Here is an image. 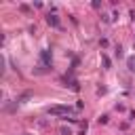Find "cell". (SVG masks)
<instances>
[{
  "label": "cell",
  "instance_id": "8",
  "mask_svg": "<svg viewBox=\"0 0 135 135\" xmlns=\"http://www.w3.org/2000/svg\"><path fill=\"white\" fill-rule=\"evenodd\" d=\"M99 46H101V49H108V46H110L108 38H99Z\"/></svg>",
  "mask_w": 135,
  "mask_h": 135
},
{
  "label": "cell",
  "instance_id": "4",
  "mask_svg": "<svg viewBox=\"0 0 135 135\" xmlns=\"http://www.w3.org/2000/svg\"><path fill=\"white\" fill-rule=\"evenodd\" d=\"M46 23H49L51 27L61 30V21H59V17H57V15H53V13H49V15H46Z\"/></svg>",
  "mask_w": 135,
  "mask_h": 135
},
{
  "label": "cell",
  "instance_id": "5",
  "mask_svg": "<svg viewBox=\"0 0 135 135\" xmlns=\"http://www.w3.org/2000/svg\"><path fill=\"white\" fill-rule=\"evenodd\" d=\"M127 70L129 72H135V55H129L127 57Z\"/></svg>",
  "mask_w": 135,
  "mask_h": 135
},
{
  "label": "cell",
  "instance_id": "12",
  "mask_svg": "<svg viewBox=\"0 0 135 135\" xmlns=\"http://www.w3.org/2000/svg\"><path fill=\"white\" fill-rule=\"evenodd\" d=\"M97 122H99V124H108V114L99 116V118H97Z\"/></svg>",
  "mask_w": 135,
  "mask_h": 135
},
{
  "label": "cell",
  "instance_id": "6",
  "mask_svg": "<svg viewBox=\"0 0 135 135\" xmlns=\"http://www.w3.org/2000/svg\"><path fill=\"white\" fill-rule=\"evenodd\" d=\"M30 97H32V93H30V91H25V93H21V95L17 97V101H19V103H25Z\"/></svg>",
  "mask_w": 135,
  "mask_h": 135
},
{
  "label": "cell",
  "instance_id": "9",
  "mask_svg": "<svg viewBox=\"0 0 135 135\" xmlns=\"http://www.w3.org/2000/svg\"><path fill=\"white\" fill-rule=\"evenodd\" d=\"M114 51H116V57H118V59L124 55V53H122V44H116V49H114Z\"/></svg>",
  "mask_w": 135,
  "mask_h": 135
},
{
  "label": "cell",
  "instance_id": "14",
  "mask_svg": "<svg viewBox=\"0 0 135 135\" xmlns=\"http://www.w3.org/2000/svg\"><path fill=\"white\" fill-rule=\"evenodd\" d=\"M91 6H93V8H101V2H99V0H95V2H91Z\"/></svg>",
  "mask_w": 135,
  "mask_h": 135
},
{
  "label": "cell",
  "instance_id": "2",
  "mask_svg": "<svg viewBox=\"0 0 135 135\" xmlns=\"http://www.w3.org/2000/svg\"><path fill=\"white\" fill-rule=\"evenodd\" d=\"M40 65H44L46 70H51V68H53V53H51L49 49L40 51Z\"/></svg>",
  "mask_w": 135,
  "mask_h": 135
},
{
  "label": "cell",
  "instance_id": "1",
  "mask_svg": "<svg viewBox=\"0 0 135 135\" xmlns=\"http://www.w3.org/2000/svg\"><path fill=\"white\" fill-rule=\"evenodd\" d=\"M46 114L49 116H68V114H74V108H70V105H51V108H46Z\"/></svg>",
  "mask_w": 135,
  "mask_h": 135
},
{
  "label": "cell",
  "instance_id": "11",
  "mask_svg": "<svg viewBox=\"0 0 135 135\" xmlns=\"http://www.w3.org/2000/svg\"><path fill=\"white\" fill-rule=\"evenodd\" d=\"M101 21H103V23H112V17L105 15V13H101Z\"/></svg>",
  "mask_w": 135,
  "mask_h": 135
},
{
  "label": "cell",
  "instance_id": "16",
  "mask_svg": "<svg viewBox=\"0 0 135 135\" xmlns=\"http://www.w3.org/2000/svg\"><path fill=\"white\" fill-rule=\"evenodd\" d=\"M129 120H135V112H129Z\"/></svg>",
  "mask_w": 135,
  "mask_h": 135
},
{
  "label": "cell",
  "instance_id": "10",
  "mask_svg": "<svg viewBox=\"0 0 135 135\" xmlns=\"http://www.w3.org/2000/svg\"><path fill=\"white\" fill-rule=\"evenodd\" d=\"M101 61H103V68H105V70H110V59H108L103 53H101Z\"/></svg>",
  "mask_w": 135,
  "mask_h": 135
},
{
  "label": "cell",
  "instance_id": "17",
  "mask_svg": "<svg viewBox=\"0 0 135 135\" xmlns=\"http://www.w3.org/2000/svg\"><path fill=\"white\" fill-rule=\"evenodd\" d=\"M129 15H131V19H133V21H135V11H131V13H129Z\"/></svg>",
  "mask_w": 135,
  "mask_h": 135
},
{
  "label": "cell",
  "instance_id": "15",
  "mask_svg": "<svg viewBox=\"0 0 135 135\" xmlns=\"http://www.w3.org/2000/svg\"><path fill=\"white\" fill-rule=\"evenodd\" d=\"M116 110H118V112H124V110H127V108H124V105H122V103H116Z\"/></svg>",
  "mask_w": 135,
  "mask_h": 135
},
{
  "label": "cell",
  "instance_id": "13",
  "mask_svg": "<svg viewBox=\"0 0 135 135\" xmlns=\"http://www.w3.org/2000/svg\"><path fill=\"white\" fill-rule=\"evenodd\" d=\"M61 135H74L70 127H61Z\"/></svg>",
  "mask_w": 135,
  "mask_h": 135
},
{
  "label": "cell",
  "instance_id": "3",
  "mask_svg": "<svg viewBox=\"0 0 135 135\" xmlns=\"http://www.w3.org/2000/svg\"><path fill=\"white\" fill-rule=\"evenodd\" d=\"M63 86H68L70 91H74V93H78L80 91V84H78V80H74V78H63Z\"/></svg>",
  "mask_w": 135,
  "mask_h": 135
},
{
  "label": "cell",
  "instance_id": "7",
  "mask_svg": "<svg viewBox=\"0 0 135 135\" xmlns=\"http://www.w3.org/2000/svg\"><path fill=\"white\" fill-rule=\"evenodd\" d=\"M17 8H19V11H21V13H25V15H30V13H32V8H30V6H27V4H23V2H21V4H19V6H17Z\"/></svg>",
  "mask_w": 135,
  "mask_h": 135
}]
</instances>
